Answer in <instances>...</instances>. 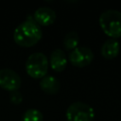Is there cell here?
I'll use <instances>...</instances> for the list:
<instances>
[{
	"instance_id": "cell-11",
	"label": "cell",
	"mask_w": 121,
	"mask_h": 121,
	"mask_svg": "<svg viewBox=\"0 0 121 121\" xmlns=\"http://www.w3.org/2000/svg\"><path fill=\"white\" fill-rule=\"evenodd\" d=\"M79 43V36L76 31H69L63 38V45L66 50H73L78 47Z\"/></svg>"
},
{
	"instance_id": "cell-4",
	"label": "cell",
	"mask_w": 121,
	"mask_h": 121,
	"mask_svg": "<svg viewBox=\"0 0 121 121\" xmlns=\"http://www.w3.org/2000/svg\"><path fill=\"white\" fill-rule=\"evenodd\" d=\"M65 117L67 121H93L95 118V111L89 104L76 101L68 106Z\"/></svg>"
},
{
	"instance_id": "cell-7",
	"label": "cell",
	"mask_w": 121,
	"mask_h": 121,
	"mask_svg": "<svg viewBox=\"0 0 121 121\" xmlns=\"http://www.w3.org/2000/svg\"><path fill=\"white\" fill-rule=\"evenodd\" d=\"M33 19L39 26H48L55 21L56 12L49 7H40L35 10Z\"/></svg>"
},
{
	"instance_id": "cell-12",
	"label": "cell",
	"mask_w": 121,
	"mask_h": 121,
	"mask_svg": "<svg viewBox=\"0 0 121 121\" xmlns=\"http://www.w3.org/2000/svg\"><path fill=\"white\" fill-rule=\"evenodd\" d=\"M43 116L42 112L38 109L30 108L23 113L20 121H43Z\"/></svg>"
},
{
	"instance_id": "cell-13",
	"label": "cell",
	"mask_w": 121,
	"mask_h": 121,
	"mask_svg": "<svg viewBox=\"0 0 121 121\" xmlns=\"http://www.w3.org/2000/svg\"><path fill=\"white\" fill-rule=\"evenodd\" d=\"M9 99L13 104H19L23 101V95L18 90L12 91L9 93Z\"/></svg>"
},
{
	"instance_id": "cell-5",
	"label": "cell",
	"mask_w": 121,
	"mask_h": 121,
	"mask_svg": "<svg viewBox=\"0 0 121 121\" xmlns=\"http://www.w3.org/2000/svg\"><path fill=\"white\" fill-rule=\"evenodd\" d=\"M68 59L73 65L84 67L92 62L94 60V53L91 48L87 46H78L69 53Z\"/></svg>"
},
{
	"instance_id": "cell-1",
	"label": "cell",
	"mask_w": 121,
	"mask_h": 121,
	"mask_svg": "<svg viewBox=\"0 0 121 121\" xmlns=\"http://www.w3.org/2000/svg\"><path fill=\"white\" fill-rule=\"evenodd\" d=\"M43 32L41 26L34 19H26L16 26L13 32V39L21 46H32L40 41Z\"/></svg>"
},
{
	"instance_id": "cell-8",
	"label": "cell",
	"mask_w": 121,
	"mask_h": 121,
	"mask_svg": "<svg viewBox=\"0 0 121 121\" xmlns=\"http://www.w3.org/2000/svg\"><path fill=\"white\" fill-rule=\"evenodd\" d=\"M49 62L53 70L57 72H61L62 70H64L67 64V59L64 51L60 48L54 49L50 54Z\"/></svg>"
},
{
	"instance_id": "cell-9",
	"label": "cell",
	"mask_w": 121,
	"mask_h": 121,
	"mask_svg": "<svg viewBox=\"0 0 121 121\" xmlns=\"http://www.w3.org/2000/svg\"><path fill=\"white\" fill-rule=\"evenodd\" d=\"M119 42L116 39H107L101 46V55L108 60L115 58L119 53Z\"/></svg>"
},
{
	"instance_id": "cell-10",
	"label": "cell",
	"mask_w": 121,
	"mask_h": 121,
	"mask_svg": "<svg viewBox=\"0 0 121 121\" xmlns=\"http://www.w3.org/2000/svg\"><path fill=\"white\" fill-rule=\"evenodd\" d=\"M40 87L47 94H56L60 89V81L54 76L46 75L41 78Z\"/></svg>"
},
{
	"instance_id": "cell-2",
	"label": "cell",
	"mask_w": 121,
	"mask_h": 121,
	"mask_svg": "<svg viewBox=\"0 0 121 121\" xmlns=\"http://www.w3.org/2000/svg\"><path fill=\"white\" fill-rule=\"evenodd\" d=\"M99 25L102 30L115 39L121 36V12L114 9L104 10L99 16Z\"/></svg>"
},
{
	"instance_id": "cell-3",
	"label": "cell",
	"mask_w": 121,
	"mask_h": 121,
	"mask_svg": "<svg viewBox=\"0 0 121 121\" xmlns=\"http://www.w3.org/2000/svg\"><path fill=\"white\" fill-rule=\"evenodd\" d=\"M26 73L34 78H42L48 71V59L42 52L30 54L26 61Z\"/></svg>"
},
{
	"instance_id": "cell-6",
	"label": "cell",
	"mask_w": 121,
	"mask_h": 121,
	"mask_svg": "<svg viewBox=\"0 0 121 121\" xmlns=\"http://www.w3.org/2000/svg\"><path fill=\"white\" fill-rule=\"evenodd\" d=\"M20 76L10 68L0 69V87L3 89L12 92L16 91L21 86Z\"/></svg>"
}]
</instances>
